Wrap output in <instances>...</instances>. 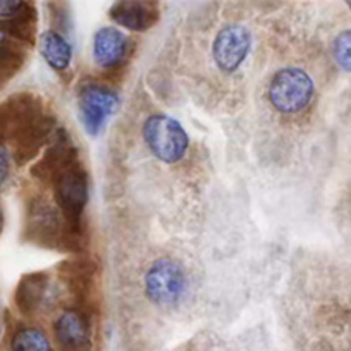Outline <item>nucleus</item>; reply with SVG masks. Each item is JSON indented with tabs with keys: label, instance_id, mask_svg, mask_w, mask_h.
<instances>
[{
	"label": "nucleus",
	"instance_id": "1",
	"mask_svg": "<svg viewBox=\"0 0 351 351\" xmlns=\"http://www.w3.org/2000/svg\"><path fill=\"white\" fill-rule=\"evenodd\" d=\"M144 141L156 158L165 163H177L189 147V137L177 120L167 115H153L143 129Z\"/></svg>",
	"mask_w": 351,
	"mask_h": 351
},
{
	"label": "nucleus",
	"instance_id": "2",
	"mask_svg": "<svg viewBox=\"0 0 351 351\" xmlns=\"http://www.w3.org/2000/svg\"><path fill=\"white\" fill-rule=\"evenodd\" d=\"M314 95V82L302 69H281L269 84V101L278 112L297 113L308 105Z\"/></svg>",
	"mask_w": 351,
	"mask_h": 351
},
{
	"label": "nucleus",
	"instance_id": "3",
	"mask_svg": "<svg viewBox=\"0 0 351 351\" xmlns=\"http://www.w3.org/2000/svg\"><path fill=\"white\" fill-rule=\"evenodd\" d=\"M146 293L158 305H171L178 302L185 290V276L182 267L170 259H160L146 274Z\"/></svg>",
	"mask_w": 351,
	"mask_h": 351
},
{
	"label": "nucleus",
	"instance_id": "4",
	"mask_svg": "<svg viewBox=\"0 0 351 351\" xmlns=\"http://www.w3.org/2000/svg\"><path fill=\"white\" fill-rule=\"evenodd\" d=\"M117 106H119V99H117L115 93L99 84L86 86L79 98L81 119L84 122L86 130L91 136L98 134L105 120L115 112Z\"/></svg>",
	"mask_w": 351,
	"mask_h": 351
},
{
	"label": "nucleus",
	"instance_id": "5",
	"mask_svg": "<svg viewBox=\"0 0 351 351\" xmlns=\"http://www.w3.org/2000/svg\"><path fill=\"white\" fill-rule=\"evenodd\" d=\"M250 50V33L243 26L223 27L218 33L213 47L215 60L218 67L225 72H233L245 60Z\"/></svg>",
	"mask_w": 351,
	"mask_h": 351
},
{
	"label": "nucleus",
	"instance_id": "6",
	"mask_svg": "<svg viewBox=\"0 0 351 351\" xmlns=\"http://www.w3.org/2000/svg\"><path fill=\"white\" fill-rule=\"evenodd\" d=\"M57 197L65 215L75 219L88 201V180L79 168H71L60 175L57 184Z\"/></svg>",
	"mask_w": 351,
	"mask_h": 351
},
{
	"label": "nucleus",
	"instance_id": "7",
	"mask_svg": "<svg viewBox=\"0 0 351 351\" xmlns=\"http://www.w3.org/2000/svg\"><path fill=\"white\" fill-rule=\"evenodd\" d=\"M127 51V38L117 27H101L96 31L93 53L96 64L103 69H110L119 65L123 60Z\"/></svg>",
	"mask_w": 351,
	"mask_h": 351
},
{
	"label": "nucleus",
	"instance_id": "8",
	"mask_svg": "<svg viewBox=\"0 0 351 351\" xmlns=\"http://www.w3.org/2000/svg\"><path fill=\"white\" fill-rule=\"evenodd\" d=\"M110 16L120 26L132 31H144L156 21V5L147 2H119Z\"/></svg>",
	"mask_w": 351,
	"mask_h": 351
},
{
	"label": "nucleus",
	"instance_id": "9",
	"mask_svg": "<svg viewBox=\"0 0 351 351\" xmlns=\"http://www.w3.org/2000/svg\"><path fill=\"white\" fill-rule=\"evenodd\" d=\"M55 336L58 343L69 350H79L88 343L89 331L88 322L79 312L69 311L58 317L55 322Z\"/></svg>",
	"mask_w": 351,
	"mask_h": 351
},
{
	"label": "nucleus",
	"instance_id": "10",
	"mask_svg": "<svg viewBox=\"0 0 351 351\" xmlns=\"http://www.w3.org/2000/svg\"><path fill=\"white\" fill-rule=\"evenodd\" d=\"M41 55L55 71H65L71 64L72 48L64 36H60L55 31H47L41 36Z\"/></svg>",
	"mask_w": 351,
	"mask_h": 351
},
{
	"label": "nucleus",
	"instance_id": "11",
	"mask_svg": "<svg viewBox=\"0 0 351 351\" xmlns=\"http://www.w3.org/2000/svg\"><path fill=\"white\" fill-rule=\"evenodd\" d=\"M12 351H51L48 338L36 328H24L14 335L10 343Z\"/></svg>",
	"mask_w": 351,
	"mask_h": 351
},
{
	"label": "nucleus",
	"instance_id": "12",
	"mask_svg": "<svg viewBox=\"0 0 351 351\" xmlns=\"http://www.w3.org/2000/svg\"><path fill=\"white\" fill-rule=\"evenodd\" d=\"M332 51H335V58L338 60V64L345 71L351 72V29L338 34L335 45H332Z\"/></svg>",
	"mask_w": 351,
	"mask_h": 351
},
{
	"label": "nucleus",
	"instance_id": "13",
	"mask_svg": "<svg viewBox=\"0 0 351 351\" xmlns=\"http://www.w3.org/2000/svg\"><path fill=\"white\" fill-rule=\"evenodd\" d=\"M27 3L16 0H0V23H16L26 17Z\"/></svg>",
	"mask_w": 351,
	"mask_h": 351
},
{
	"label": "nucleus",
	"instance_id": "14",
	"mask_svg": "<svg viewBox=\"0 0 351 351\" xmlns=\"http://www.w3.org/2000/svg\"><path fill=\"white\" fill-rule=\"evenodd\" d=\"M10 170V160H9V153L3 146H0V185L5 182L7 175H9Z\"/></svg>",
	"mask_w": 351,
	"mask_h": 351
},
{
	"label": "nucleus",
	"instance_id": "15",
	"mask_svg": "<svg viewBox=\"0 0 351 351\" xmlns=\"http://www.w3.org/2000/svg\"><path fill=\"white\" fill-rule=\"evenodd\" d=\"M3 45H5V33H3V29L0 27V53L3 51Z\"/></svg>",
	"mask_w": 351,
	"mask_h": 351
},
{
	"label": "nucleus",
	"instance_id": "16",
	"mask_svg": "<svg viewBox=\"0 0 351 351\" xmlns=\"http://www.w3.org/2000/svg\"><path fill=\"white\" fill-rule=\"evenodd\" d=\"M0 225H2V216H0Z\"/></svg>",
	"mask_w": 351,
	"mask_h": 351
},
{
	"label": "nucleus",
	"instance_id": "17",
	"mask_svg": "<svg viewBox=\"0 0 351 351\" xmlns=\"http://www.w3.org/2000/svg\"><path fill=\"white\" fill-rule=\"evenodd\" d=\"M350 7H351V3H350Z\"/></svg>",
	"mask_w": 351,
	"mask_h": 351
}]
</instances>
